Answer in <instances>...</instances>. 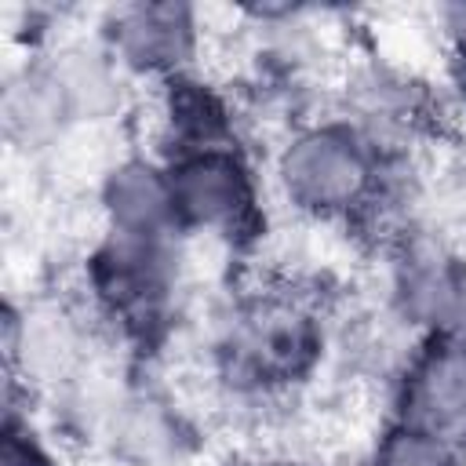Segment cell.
<instances>
[{
	"instance_id": "cell-11",
	"label": "cell",
	"mask_w": 466,
	"mask_h": 466,
	"mask_svg": "<svg viewBox=\"0 0 466 466\" xmlns=\"http://www.w3.org/2000/svg\"><path fill=\"white\" fill-rule=\"evenodd\" d=\"M102 426L113 448L138 466H160L182 448V426L175 408L153 393H131L113 400Z\"/></svg>"
},
{
	"instance_id": "cell-15",
	"label": "cell",
	"mask_w": 466,
	"mask_h": 466,
	"mask_svg": "<svg viewBox=\"0 0 466 466\" xmlns=\"http://www.w3.org/2000/svg\"><path fill=\"white\" fill-rule=\"evenodd\" d=\"M262 466H317V462H309V459H269V462H262Z\"/></svg>"
},
{
	"instance_id": "cell-14",
	"label": "cell",
	"mask_w": 466,
	"mask_h": 466,
	"mask_svg": "<svg viewBox=\"0 0 466 466\" xmlns=\"http://www.w3.org/2000/svg\"><path fill=\"white\" fill-rule=\"evenodd\" d=\"M441 29H444V44H448V80H451V91L466 106V4L444 7Z\"/></svg>"
},
{
	"instance_id": "cell-3",
	"label": "cell",
	"mask_w": 466,
	"mask_h": 466,
	"mask_svg": "<svg viewBox=\"0 0 466 466\" xmlns=\"http://www.w3.org/2000/svg\"><path fill=\"white\" fill-rule=\"evenodd\" d=\"M84 280L95 309L127 335L157 331L182 280L178 233H120L102 229L84 262Z\"/></svg>"
},
{
	"instance_id": "cell-1",
	"label": "cell",
	"mask_w": 466,
	"mask_h": 466,
	"mask_svg": "<svg viewBox=\"0 0 466 466\" xmlns=\"http://www.w3.org/2000/svg\"><path fill=\"white\" fill-rule=\"evenodd\" d=\"M386 157L346 116H320L291 127L273 157V186L306 218H368L390 186Z\"/></svg>"
},
{
	"instance_id": "cell-5",
	"label": "cell",
	"mask_w": 466,
	"mask_h": 466,
	"mask_svg": "<svg viewBox=\"0 0 466 466\" xmlns=\"http://www.w3.org/2000/svg\"><path fill=\"white\" fill-rule=\"evenodd\" d=\"M390 313L419 339L455 335L466 320V262L433 233H404L390 262Z\"/></svg>"
},
{
	"instance_id": "cell-8",
	"label": "cell",
	"mask_w": 466,
	"mask_h": 466,
	"mask_svg": "<svg viewBox=\"0 0 466 466\" xmlns=\"http://www.w3.org/2000/svg\"><path fill=\"white\" fill-rule=\"evenodd\" d=\"M0 124L7 146L22 153H40L80 124L51 55H33L7 73L0 95Z\"/></svg>"
},
{
	"instance_id": "cell-9",
	"label": "cell",
	"mask_w": 466,
	"mask_h": 466,
	"mask_svg": "<svg viewBox=\"0 0 466 466\" xmlns=\"http://www.w3.org/2000/svg\"><path fill=\"white\" fill-rule=\"evenodd\" d=\"M98 208L106 229L120 233H178L175 200L167 164L153 157H124L116 160L98 189Z\"/></svg>"
},
{
	"instance_id": "cell-16",
	"label": "cell",
	"mask_w": 466,
	"mask_h": 466,
	"mask_svg": "<svg viewBox=\"0 0 466 466\" xmlns=\"http://www.w3.org/2000/svg\"><path fill=\"white\" fill-rule=\"evenodd\" d=\"M455 339H459V342H462V346H466V320H462V328H459V331H455Z\"/></svg>"
},
{
	"instance_id": "cell-12",
	"label": "cell",
	"mask_w": 466,
	"mask_h": 466,
	"mask_svg": "<svg viewBox=\"0 0 466 466\" xmlns=\"http://www.w3.org/2000/svg\"><path fill=\"white\" fill-rule=\"evenodd\" d=\"M360 466H466V451L393 419L382 437H375Z\"/></svg>"
},
{
	"instance_id": "cell-7",
	"label": "cell",
	"mask_w": 466,
	"mask_h": 466,
	"mask_svg": "<svg viewBox=\"0 0 466 466\" xmlns=\"http://www.w3.org/2000/svg\"><path fill=\"white\" fill-rule=\"evenodd\" d=\"M393 419L466 451V346L455 335L422 339L408 353Z\"/></svg>"
},
{
	"instance_id": "cell-4",
	"label": "cell",
	"mask_w": 466,
	"mask_h": 466,
	"mask_svg": "<svg viewBox=\"0 0 466 466\" xmlns=\"http://www.w3.org/2000/svg\"><path fill=\"white\" fill-rule=\"evenodd\" d=\"M171 200L182 237L208 233L237 240L255 233L262 218V186L248 153L229 146H204L178 157H167Z\"/></svg>"
},
{
	"instance_id": "cell-6",
	"label": "cell",
	"mask_w": 466,
	"mask_h": 466,
	"mask_svg": "<svg viewBox=\"0 0 466 466\" xmlns=\"http://www.w3.org/2000/svg\"><path fill=\"white\" fill-rule=\"evenodd\" d=\"M200 15L189 4H124L106 11L98 25V44L127 76L175 80L193 73L200 51Z\"/></svg>"
},
{
	"instance_id": "cell-2",
	"label": "cell",
	"mask_w": 466,
	"mask_h": 466,
	"mask_svg": "<svg viewBox=\"0 0 466 466\" xmlns=\"http://www.w3.org/2000/svg\"><path fill=\"white\" fill-rule=\"evenodd\" d=\"M324 357L317 313L284 291H255L215 335V364L237 393H277L302 382Z\"/></svg>"
},
{
	"instance_id": "cell-10",
	"label": "cell",
	"mask_w": 466,
	"mask_h": 466,
	"mask_svg": "<svg viewBox=\"0 0 466 466\" xmlns=\"http://www.w3.org/2000/svg\"><path fill=\"white\" fill-rule=\"evenodd\" d=\"M160 87V131L171 146L167 157L237 142L233 109L211 84H204L193 73H182L175 80H164Z\"/></svg>"
},
{
	"instance_id": "cell-13",
	"label": "cell",
	"mask_w": 466,
	"mask_h": 466,
	"mask_svg": "<svg viewBox=\"0 0 466 466\" xmlns=\"http://www.w3.org/2000/svg\"><path fill=\"white\" fill-rule=\"evenodd\" d=\"M0 466H55L44 437L33 430L29 415H22L15 404H7V419H4V451H0Z\"/></svg>"
}]
</instances>
